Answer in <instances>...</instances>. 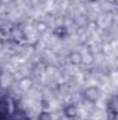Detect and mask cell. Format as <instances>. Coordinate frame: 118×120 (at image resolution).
Instances as JSON below:
<instances>
[{"label":"cell","mask_w":118,"mask_h":120,"mask_svg":"<svg viewBox=\"0 0 118 120\" xmlns=\"http://www.w3.org/2000/svg\"><path fill=\"white\" fill-rule=\"evenodd\" d=\"M85 98L89 102H94L99 98V90L96 87H89L88 90L85 91Z\"/></svg>","instance_id":"cell-1"}]
</instances>
